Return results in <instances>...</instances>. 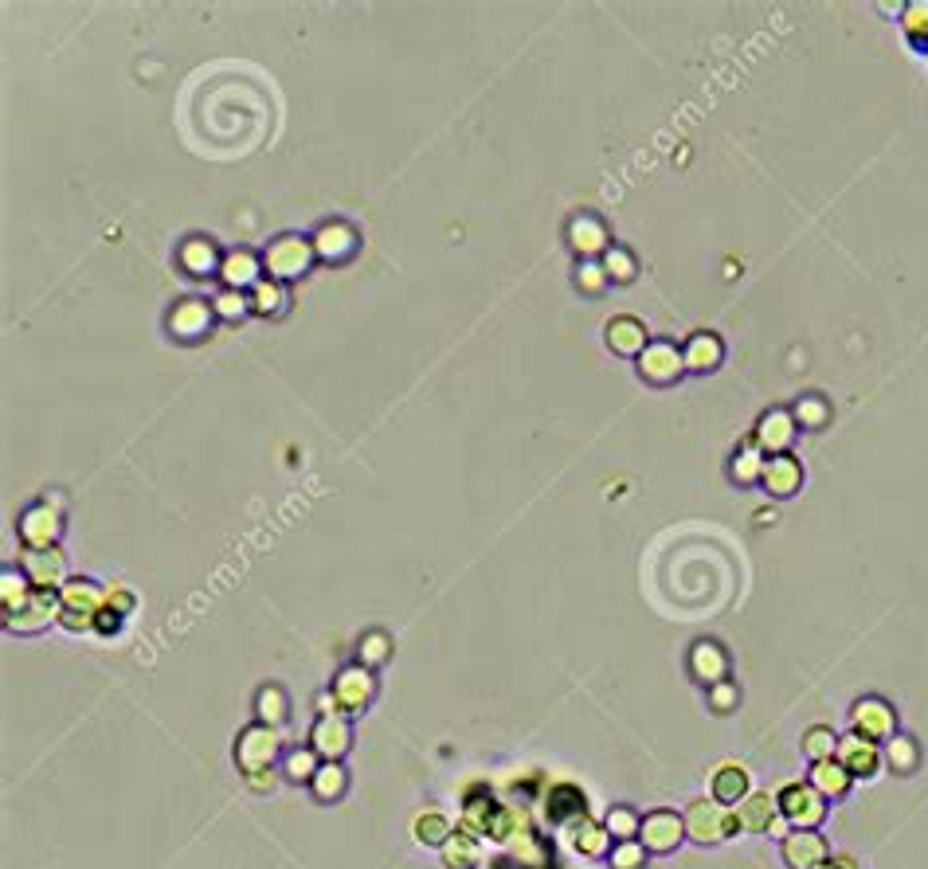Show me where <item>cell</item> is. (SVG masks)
Listing matches in <instances>:
<instances>
[{"label":"cell","instance_id":"obj_1","mask_svg":"<svg viewBox=\"0 0 928 869\" xmlns=\"http://www.w3.org/2000/svg\"><path fill=\"white\" fill-rule=\"evenodd\" d=\"M282 756V732L271 725H247L235 736V768L239 776H259V772H275Z\"/></svg>","mask_w":928,"mask_h":869},{"label":"cell","instance_id":"obj_2","mask_svg":"<svg viewBox=\"0 0 928 869\" xmlns=\"http://www.w3.org/2000/svg\"><path fill=\"white\" fill-rule=\"evenodd\" d=\"M314 243L306 235H279L267 243L263 251V271L275 278V282H290V278H302L314 263Z\"/></svg>","mask_w":928,"mask_h":869},{"label":"cell","instance_id":"obj_3","mask_svg":"<svg viewBox=\"0 0 928 869\" xmlns=\"http://www.w3.org/2000/svg\"><path fill=\"white\" fill-rule=\"evenodd\" d=\"M682 819H686V838H694L701 846H717V842H725L729 834H737V815H733V807H725V803H717V799H697V803L686 807Z\"/></svg>","mask_w":928,"mask_h":869},{"label":"cell","instance_id":"obj_4","mask_svg":"<svg viewBox=\"0 0 928 869\" xmlns=\"http://www.w3.org/2000/svg\"><path fill=\"white\" fill-rule=\"evenodd\" d=\"M776 803H780V815L788 819L791 830H819V823L827 819V799H823L807 779L788 783V787L776 795Z\"/></svg>","mask_w":928,"mask_h":869},{"label":"cell","instance_id":"obj_5","mask_svg":"<svg viewBox=\"0 0 928 869\" xmlns=\"http://www.w3.org/2000/svg\"><path fill=\"white\" fill-rule=\"evenodd\" d=\"M329 693H333V701H337L341 717H357V713H365V709H369L372 697H376V678H372L369 666L353 662V666L337 670V678H333Z\"/></svg>","mask_w":928,"mask_h":869},{"label":"cell","instance_id":"obj_6","mask_svg":"<svg viewBox=\"0 0 928 869\" xmlns=\"http://www.w3.org/2000/svg\"><path fill=\"white\" fill-rule=\"evenodd\" d=\"M59 615H63V599H59V592L36 588L32 599H28L16 615L4 619V631H12V635H40L44 627L59 623Z\"/></svg>","mask_w":928,"mask_h":869},{"label":"cell","instance_id":"obj_7","mask_svg":"<svg viewBox=\"0 0 928 869\" xmlns=\"http://www.w3.org/2000/svg\"><path fill=\"white\" fill-rule=\"evenodd\" d=\"M20 541L24 549H55L59 545V533H63V509L47 502H36L32 509L20 513Z\"/></svg>","mask_w":928,"mask_h":869},{"label":"cell","instance_id":"obj_8","mask_svg":"<svg viewBox=\"0 0 928 869\" xmlns=\"http://www.w3.org/2000/svg\"><path fill=\"white\" fill-rule=\"evenodd\" d=\"M639 842L647 846V854H670L678 850V842H686V819L678 811H647L643 826H639Z\"/></svg>","mask_w":928,"mask_h":869},{"label":"cell","instance_id":"obj_9","mask_svg":"<svg viewBox=\"0 0 928 869\" xmlns=\"http://www.w3.org/2000/svg\"><path fill=\"white\" fill-rule=\"evenodd\" d=\"M795 435H799V423H795V415L788 412V408H772V412H764L760 419H756V427H752V443L764 451V455H791V443H795Z\"/></svg>","mask_w":928,"mask_h":869},{"label":"cell","instance_id":"obj_10","mask_svg":"<svg viewBox=\"0 0 928 869\" xmlns=\"http://www.w3.org/2000/svg\"><path fill=\"white\" fill-rule=\"evenodd\" d=\"M850 721H854V729L850 732H858V736H866V740H874V744L897 736V713H893V705H889L885 697H862V701H854Z\"/></svg>","mask_w":928,"mask_h":869},{"label":"cell","instance_id":"obj_11","mask_svg":"<svg viewBox=\"0 0 928 869\" xmlns=\"http://www.w3.org/2000/svg\"><path fill=\"white\" fill-rule=\"evenodd\" d=\"M20 572L32 580V588H47V592H59L71 576H67V556L63 549H24L20 552Z\"/></svg>","mask_w":928,"mask_h":869},{"label":"cell","instance_id":"obj_12","mask_svg":"<svg viewBox=\"0 0 928 869\" xmlns=\"http://www.w3.org/2000/svg\"><path fill=\"white\" fill-rule=\"evenodd\" d=\"M639 372H643L647 384L666 388L686 372V357H682V349L674 341H650L647 349L639 353Z\"/></svg>","mask_w":928,"mask_h":869},{"label":"cell","instance_id":"obj_13","mask_svg":"<svg viewBox=\"0 0 928 869\" xmlns=\"http://www.w3.org/2000/svg\"><path fill=\"white\" fill-rule=\"evenodd\" d=\"M835 760L854 779H874L878 768H882V744H874V740H866L858 732H846V736H838Z\"/></svg>","mask_w":928,"mask_h":869},{"label":"cell","instance_id":"obj_14","mask_svg":"<svg viewBox=\"0 0 928 869\" xmlns=\"http://www.w3.org/2000/svg\"><path fill=\"white\" fill-rule=\"evenodd\" d=\"M733 815H737V830H744V834H772V826L784 819L772 791H748L733 807Z\"/></svg>","mask_w":928,"mask_h":869},{"label":"cell","instance_id":"obj_15","mask_svg":"<svg viewBox=\"0 0 928 869\" xmlns=\"http://www.w3.org/2000/svg\"><path fill=\"white\" fill-rule=\"evenodd\" d=\"M545 815H549V823L553 826H572L584 823V819H592L588 815V795L576 787V783H553L549 791H545Z\"/></svg>","mask_w":928,"mask_h":869},{"label":"cell","instance_id":"obj_16","mask_svg":"<svg viewBox=\"0 0 928 869\" xmlns=\"http://www.w3.org/2000/svg\"><path fill=\"white\" fill-rule=\"evenodd\" d=\"M310 243H314V255H318L322 263H345V259L357 255L361 235L349 228L345 220H325L322 228L310 235Z\"/></svg>","mask_w":928,"mask_h":869},{"label":"cell","instance_id":"obj_17","mask_svg":"<svg viewBox=\"0 0 928 869\" xmlns=\"http://www.w3.org/2000/svg\"><path fill=\"white\" fill-rule=\"evenodd\" d=\"M690 678L701 682L705 689L729 682V654H725L721 642L697 639L694 646H690Z\"/></svg>","mask_w":928,"mask_h":869},{"label":"cell","instance_id":"obj_18","mask_svg":"<svg viewBox=\"0 0 928 869\" xmlns=\"http://www.w3.org/2000/svg\"><path fill=\"white\" fill-rule=\"evenodd\" d=\"M498 815H502V803L490 795V787L470 783L463 795V830H470L474 838H490Z\"/></svg>","mask_w":928,"mask_h":869},{"label":"cell","instance_id":"obj_19","mask_svg":"<svg viewBox=\"0 0 928 869\" xmlns=\"http://www.w3.org/2000/svg\"><path fill=\"white\" fill-rule=\"evenodd\" d=\"M568 243L580 259H604L607 247H611V235H607V224L596 216V212H580L568 220Z\"/></svg>","mask_w":928,"mask_h":869},{"label":"cell","instance_id":"obj_20","mask_svg":"<svg viewBox=\"0 0 928 869\" xmlns=\"http://www.w3.org/2000/svg\"><path fill=\"white\" fill-rule=\"evenodd\" d=\"M310 748L322 756V760H345V752L353 748V725L349 717H318L314 729H310Z\"/></svg>","mask_w":928,"mask_h":869},{"label":"cell","instance_id":"obj_21","mask_svg":"<svg viewBox=\"0 0 928 869\" xmlns=\"http://www.w3.org/2000/svg\"><path fill=\"white\" fill-rule=\"evenodd\" d=\"M831 858V846L819 830H791L784 838V862L788 869H819Z\"/></svg>","mask_w":928,"mask_h":869},{"label":"cell","instance_id":"obj_22","mask_svg":"<svg viewBox=\"0 0 928 869\" xmlns=\"http://www.w3.org/2000/svg\"><path fill=\"white\" fill-rule=\"evenodd\" d=\"M212 302H204V298H185V302H177L173 306V314H169V333L173 337H181V341H200L208 329H212Z\"/></svg>","mask_w":928,"mask_h":869},{"label":"cell","instance_id":"obj_23","mask_svg":"<svg viewBox=\"0 0 928 869\" xmlns=\"http://www.w3.org/2000/svg\"><path fill=\"white\" fill-rule=\"evenodd\" d=\"M760 486H764L772 498H791V494H799V486H803V462H799L795 455L764 458Z\"/></svg>","mask_w":928,"mask_h":869},{"label":"cell","instance_id":"obj_24","mask_svg":"<svg viewBox=\"0 0 928 869\" xmlns=\"http://www.w3.org/2000/svg\"><path fill=\"white\" fill-rule=\"evenodd\" d=\"M259 275H263V259H259L255 251H247V247L228 251L224 263H220V282H224V290H243V294H247V286L255 290V286L263 282Z\"/></svg>","mask_w":928,"mask_h":869},{"label":"cell","instance_id":"obj_25","mask_svg":"<svg viewBox=\"0 0 928 869\" xmlns=\"http://www.w3.org/2000/svg\"><path fill=\"white\" fill-rule=\"evenodd\" d=\"M604 337H607V349H611V353H619V357H639V353L650 345L647 325H643L639 318H631V314H619V318L607 321Z\"/></svg>","mask_w":928,"mask_h":869},{"label":"cell","instance_id":"obj_26","mask_svg":"<svg viewBox=\"0 0 928 869\" xmlns=\"http://www.w3.org/2000/svg\"><path fill=\"white\" fill-rule=\"evenodd\" d=\"M59 599H63V611L98 619V611L106 607V588H98L87 576H71V580L59 588Z\"/></svg>","mask_w":928,"mask_h":869},{"label":"cell","instance_id":"obj_27","mask_svg":"<svg viewBox=\"0 0 928 869\" xmlns=\"http://www.w3.org/2000/svg\"><path fill=\"white\" fill-rule=\"evenodd\" d=\"M177 263H181L192 278H208V275H220L224 255L216 251V243H212V239H200V235H196V239H185V243H181Z\"/></svg>","mask_w":928,"mask_h":869},{"label":"cell","instance_id":"obj_28","mask_svg":"<svg viewBox=\"0 0 928 869\" xmlns=\"http://www.w3.org/2000/svg\"><path fill=\"white\" fill-rule=\"evenodd\" d=\"M682 357H686V372H713L725 357V345L717 333H694L682 345Z\"/></svg>","mask_w":928,"mask_h":869},{"label":"cell","instance_id":"obj_29","mask_svg":"<svg viewBox=\"0 0 928 869\" xmlns=\"http://www.w3.org/2000/svg\"><path fill=\"white\" fill-rule=\"evenodd\" d=\"M439 854H443V866L447 869H478L482 866V842L470 834V830H455L443 846H439Z\"/></svg>","mask_w":928,"mask_h":869},{"label":"cell","instance_id":"obj_30","mask_svg":"<svg viewBox=\"0 0 928 869\" xmlns=\"http://www.w3.org/2000/svg\"><path fill=\"white\" fill-rule=\"evenodd\" d=\"M807 783L831 803V799H842L846 791H850V783H854V776L838 764V760H819V764H811V776H807Z\"/></svg>","mask_w":928,"mask_h":869},{"label":"cell","instance_id":"obj_31","mask_svg":"<svg viewBox=\"0 0 928 869\" xmlns=\"http://www.w3.org/2000/svg\"><path fill=\"white\" fill-rule=\"evenodd\" d=\"M572 846H576V854H584V858H607L611 854V834H607L604 823H596V819H584V823H576L572 830Z\"/></svg>","mask_w":928,"mask_h":869},{"label":"cell","instance_id":"obj_32","mask_svg":"<svg viewBox=\"0 0 928 869\" xmlns=\"http://www.w3.org/2000/svg\"><path fill=\"white\" fill-rule=\"evenodd\" d=\"M744 795H748V772L741 764H721L713 772V799L725 807H737Z\"/></svg>","mask_w":928,"mask_h":869},{"label":"cell","instance_id":"obj_33","mask_svg":"<svg viewBox=\"0 0 928 869\" xmlns=\"http://www.w3.org/2000/svg\"><path fill=\"white\" fill-rule=\"evenodd\" d=\"M255 717L259 725H271V729H282L290 721V701H286V689L282 686H263L255 693Z\"/></svg>","mask_w":928,"mask_h":869},{"label":"cell","instance_id":"obj_34","mask_svg":"<svg viewBox=\"0 0 928 869\" xmlns=\"http://www.w3.org/2000/svg\"><path fill=\"white\" fill-rule=\"evenodd\" d=\"M32 592H36V588H32V580H28L20 568H4V572H0V611H4V619L16 615V611L32 599Z\"/></svg>","mask_w":928,"mask_h":869},{"label":"cell","instance_id":"obj_35","mask_svg":"<svg viewBox=\"0 0 928 869\" xmlns=\"http://www.w3.org/2000/svg\"><path fill=\"white\" fill-rule=\"evenodd\" d=\"M345 787H349V772H345L337 760H322L318 776L310 779V791H314L318 803H337V799L345 795Z\"/></svg>","mask_w":928,"mask_h":869},{"label":"cell","instance_id":"obj_36","mask_svg":"<svg viewBox=\"0 0 928 869\" xmlns=\"http://www.w3.org/2000/svg\"><path fill=\"white\" fill-rule=\"evenodd\" d=\"M318 768H322V756L310 744H298V748H290L282 756V776L290 779V783H310V779L318 776Z\"/></svg>","mask_w":928,"mask_h":869},{"label":"cell","instance_id":"obj_37","mask_svg":"<svg viewBox=\"0 0 928 869\" xmlns=\"http://www.w3.org/2000/svg\"><path fill=\"white\" fill-rule=\"evenodd\" d=\"M882 764H889V772H897V776H909V772L921 764V752H917V744H913L909 736L897 732L893 740H885Z\"/></svg>","mask_w":928,"mask_h":869},{"label":"cell","instance_id":"obj_38","mask_svg":"<svg viewBox=\"0 0 928 869\" xmlns=\"http://www.w3.org/2000/svg\"><path fill=\"white\" fill-rule=\"evenodd\" d=\"M607 834H611V842H639V826H643V815L635 811V807H627V803H619V807H611L607 811Z\"/></svg>","mask_w":928,"mask_h":869},{"label":"cell","instance_id":"obj_39","mask_svg":"<svg viewBox=\"0 0 928 869\" xmlns=\"http://www.w3.org/2000/svg\"><path fill=\"white\" fill-rule=\"evenodd\" d=\"M412 834H416L419 846H443L455 834V826H451V819L443 811H423L416 823H412Z\"/></svg>","mask_w":928,"mask_h":869},{"label":"cell","instance_id":"obj_40","mask_svg":"<svg viewBox=\"0 0 928 869\" xmlns=\"http://www.w3.org/2000/svg\"><path fill=\"white\" fill-rule=\"evenodd\" d=\"M764 451L752 443V435L744 439V447L733 455V482H741V486H752V482H760V474H764Z\"/></svg>","mask_w":928,"mask_h":869},{"label":"cell","instance_id":"obj_41","mask_svg":"<svg viewBox=\"0 0 928 869\" xmlns=\"http://www.w3.org/2000/svg\"><path fill=\"white\" fill-rule=\"evenodd\" d=\"M600 263H604V271H607V282H619V286L635 282V275H639V263H635V255H631L623 243H611Z\"/></svg>","mask_w":928,"mask_h":869},{"label":"cell","instance_id":"obj_42","mask_svg":"<svg viewBox=\"0 0 928 869\" xmlns=\"http://www.w3.org/2000/svg\"><path fill=\"white\" fill-rule=\"evenodd\" d=\"M835 752H838L835 729H827V725H815V729L803 732V756H807L811 764H819V760H835Z\"/></svg>","mask_w":928,"mask_h":869},{"label":"cell","instance_id":"obj_43","mask_svg":"<svg viewBox=\"0 0 928 869\" xmlns=\"http://www.w3.org/2000/svg\"><path fill=\"white\" fill-rule=\"evenodd\" d=\"M282 306H286V290H282V282H275V278H263L251 290V310L255 314L271 318V314H282Z\"/></svg>","mask_w":928,"mask_h":869},{"label":"cell","instance_id":"obj_44","mask_svg":"<svg viewBox=\"0 0 928 869\" xmlns=\"http://www.w3.org/2000/svg\"><path fill=\"white\" fill-rule=\"evenodd\" d=\"M901 28H905L909 44L921 47V51H928V0H917V4H909V8H905V20H901Z\"/></svg>","mask_w":928,"mask_h":869},{"label":"cell","instance_id":"obj_45","mask_svg":"<svg viewBox=\"0 0 928 869\" xmlns=\"http://www.w3.org/2000/svg\"><path fill=\"white\" fill-rule=\"evenodd\" d=\"M791 415H795V423H799L803 431H815V427H823V423L831 419V408H827V400H823V396H803Z\"/></svg>","mask_w":928,"mask_h":869},{"label":"cell","instance_id":"obj_46","mask_svg":"<svg viewBox=\"0 0 928 869\" xmlns=\"http://www.w3.org/2000/svg\"><path fill=\"white\" fill-rule=\"evenodd\" d=\"M212 314L224 321H239L243 314H251V298H247L243 290H220V294L212 298Z\"/></svg>","mask_w":928,"mask_h":869},{"label":"cell","instance_id":"obj_47","mask_svg":"<svg viewBox=\"0 0 928 869\" xmlns=\"http://www.w3.org/2000/svg\"><path fill=\"white\" fill-rule=\"evenodd\" d=\"M607 862H611V869H647V846L643 842H615Z\"/></svg>","mask_w":928,"mask_h":869},{"label":"cell","instance_id":"obj_48","mask_svg":"<svg viewBox=\"0 0 928 869\" xmlns=\"http://www.w3.org/2000/svg\"><path fill=\"white\" fill-rule=\"evenodd\" d=\"M388 654H392V639H388V631H369V635L361 639V666L376 670V666H384V662H388Z\"/></svg>","mask_w":928,"mask_h":869},{"label":"cell","instance_id":"obj_49","mask_svg":"<svg viewBox=\"0 0 928 869\" xmlns=\"http://www.w3.org/2000/svg\"><path fill=\"white\" fill-rule=\"evenodd\" d=\"M576 286L584 290V294H600L607 286V271L600 259H580L576 263Z\"/></svg>","mask_w":928,"mask_h":869},{"label":"cell","instance_id":"obj_50","mask_svg":"<svg viewBox=\"0 0 928 869\" xmlns=\"http://www.w3.org/2000/svg\"><path fill=\"white\" fill-rule=\"evenodd\" d=\"M737 705H741V689L733 686V682H721V686L709 689V709H713V713L725 717V713H733Z\"/></svg>","mask_w":928,"mask_h":869},{"label":"cell","instance_id":"obj_51","mask_svg":"<svg viewBox=\"0 0 928 869\" xmlns=\"http://www.w3.org/2000/svg\"><path fill=\"white\" fill-rule=\"evenodd\" d=\"M134 603H138V599H134V592H126V588H114V592H106V607H110V611H118L122 619L134 611Z\"/></svg>","mask_w":928,"mask_h":869},{"label":"cell","instance_id":"obj_52","mask_svg":"<svg viewBox=\"0 0 928 869\" xmlns=\"http://www.w3.org/2000/svg\"><path fill=\"white\" fill-rule=\"evenodd\" d=\"M94 631H98V635H118V631H122V615L110 611V607H102L98 619H94Z\"/></svg>","mask_w":928,"mask_h":869},{"label":"cell","instance_id":"obj_53","mask_svg":"<svg viewBox=\"0 0 928 869\" xmlns=\"http://www.w3.org/2000/svg\"><path fill=\"white\" fill-rule=\"evenodd\" d=\"M59 627H67V631H94V619H87V615H71V611H63L59 615Z\"/></svg>","mask_w":928,"mask_h":869},{"label":"cell","instance_id":"obj_54","mask_svg":"<svg viewBox=\"0 0 928 869\" xmlns=\"http://www.w3.org/2000/svg\"><path fill=\"white\" fill-rule=\"evenodd\" d=\"M275 783H279V776H275V772H259V776H247V787H251L255 795H267V791H275Z\"/></svg>","mask_w":928,"mask_h":869},{"label":"cell","instance_id":"obj_55","mask_svg":"<svg viewBox=\"0 0 928 869\" xmlns=\"http://www.w3.org/2000/svg\"><path fill=\"white\" fill-rule=\"evenodd\" d=\"M819 869H858V862H854V858H846V854H838V858H827Z\"/></svg>","mask_w":928,"mask_h":869}]
</instances>
